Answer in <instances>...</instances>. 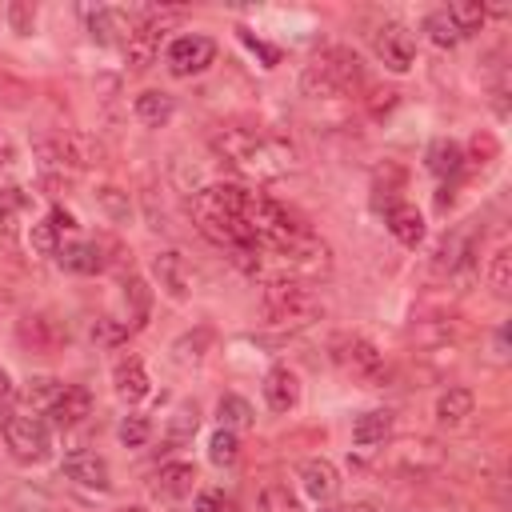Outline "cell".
<instances>
[{
	"instance_id": "cell-24",
	"label": "cell",
	"mask_w": 512,
	"mask_h": 512,
	"mask_svg": "<svg viewBox=\"0 0 512 512\" xmlns=\"http://www.w3.org/2000/svg\"><path fill=\"white\" fill-rule=\"evenodd\" d=\"M216 416H220V428H228V432H244V428H252L256 424V412H252V404L244 400V396H220V404H216Z\"/></svg>"
},
{
	"instance_id": "cell-35",
	"label": "cell",
	"mask_w": 512,
	"mask_h": 512,
	"mask_svg": "<svg viewBox=\"0 0 512 512\" xmlns=\"http://www.w3.org/2000/svg\"><path fill=\"white\" fill-rule=\"evenodd\" d=\"M196 512H232V500L224 492H200L196 496Z\"/></svg>"
},
{
	"instance_id": "cell-29",
	"label": "cell",
	"mask_w": 512,
	"mask_h": 512,
	"mask_svg": "<svg viewBox=\"0 0 512 512\" xmlns=\"http://www.w3.org/2000/svg\"><path fill=\"white\" fill-rule=\"evenodd\" d=\"M488 288L496 292V296H508V288H512V252L500 244L496 252H492V260H488Z\"/></svg>"
},
{
	"instance_id": "cell-4",
	"label": "cell",
	"mask_w": 512,
	"mask_h": 512,
	"mask_svg": "<svg viewBox=\"0 0 512 512\" xmlns=\"http://www.w3.org/2000/svg\"><path fill=\"white\" fill-rule=\"evenodd\" d=\"M4 444L20 464H40L52 452V440L40 416H4Z\"/></svg>"
},
{
	"instance_id": "cell-7",
	"label": "cell",
	"mask_w": 512,
	"mask_h": 512,
	"mask_svg": "<svg viewBox=\"0 0 512 512\" xmlns=\"http://www.w3.org/2000/svg\"><path fill=\"white\" fill-rule=\"evenodd\" d=\"M332 360L356 380H380L384 376V356L360 336H336L332 340Z\"/></svg>"
},
{
	"instance_id": "cell-13",
	"label": "cell",
	"mask_w": 512,
	"mask_h": 512,
	"mask_svg": "<svg viewBox=\"0 0 512 512\" xmlns=\"http://www.w3.org/2000/svg\"><path fill=\"white\" fill-rule=\"evenodd\" d=\"M112 388H116V396H120V400H128V404H140V400L152 392L148 372H144V364H140L136 356L116 360V368H112Z\"/></svg>"
},
{
	"instance_id": "cell-10",
	"label": "cell",
	"mask_w": 512,
	"mask_h": 512,
	"mask_svg": "<svg viewBox=\"0 0 512 512\" xmlns=\"http://www.w3.org/2000/svg\"><path fill=\"white\" fill-rule=\"evenodd\" d=\"M152 276H156V284L172 296V300H184L188 292H192V268H188V260L180 256V252H156L152 256Z\"/></svg>"
},
{
	"instance_id": "cell-12",
	"label": "cell",
	"mask_w": 512,
	"mask_h": 512,
	"mask_svg": "<svg viewBox=\"0 0 512 512\" xmlns=\"http://www.w3.org/2000/svg\"><path fill=\"white\" fill-rule=\"evenodd\" d=\"M300 484H304V492H308L312 500L328 504V500L340 492V472H336L332 460L316 456V460H304V464H300Z\"/></svg>"
},
{
	"instance_id": "cell-2",
	"label": "cell",
	"mask_w": 512,
	"mask_h": 512,
	"mask_svg": "<svg viewBox=\"0 0 512 512\" xmlns=\"http://www.w3.org/2000/svg\"><path fill=\"white\" fill-rule=\"evenodd\" d=\"M356 80H360V60H356V52H348V48H328L324 56H316V60L304 68L300 92L312 96V100H320V96H340V92L352 88Z\"/></svg>"
},
{
	"instance_id": "cell-26",
	"label": "cell",
	"mask_w": 512,
	"mask_h": 512,
	"mask_svg": "<svg viewBox=\"0 0 512 512\" xmlns=\"http://www.w3.org/2000/svg\"><path fill=\"white\" fill-rule=\"evenodd\" d=\"M424 32H428V40H432V44H440V48H456V44L464 40V32L452 24L448 8H436V12H428V16H424Z\"/></svg>"
},
{
	"instance_id": "cell-27",
	"label": "cell",
	"mask_w": 512,
	"mask_h": 512,
	"mask_svg": "<svg viewBox=\"0 0 512 512\" xmlns=\"http://www.w3.org/2000/svg\"><path fill=\"white\" fill-rule=\"evenodd\" d=\"M64 392V380H52V376H36V380H28V388H24V400L32 404V412H48L52 404H56V396Z\"/></svg>"
},
{
	"instance_id": "cell-28",
	"label": "cell",
	"mask_w": 512,
	"mask_h": 512,
	"mask_svg": "<svg viewBox=\"0 0 512 512\" xmlns=\"http://www.w3.org/2000/svg\"><path fill=\"white\" fill-rule=\"evenodd\" d=\"M448 16H452V24H456L464 36H472V32H480V24L488 20V8H484L480 0H460V4H448Z\"/></svg>"
},
{
	"instance_id": "cell-34",
	"label": "cell",
	"mask_w": 512,
	"mask_h": 512,
	"mask_svg": "<svg viewBox=\"0 0 512 512\" xmlns=\"http://www.w3.org/2000/svg\"><path fill=\"white\" fill-rule=\"evenodd\" d=\"M8 512H56V504L40 488H20V492H12Z\"/></svg>"
},
{
	"instance_id": "cell-25",
	"label": "cell",
	"mask_w": 512,
	"mask_h": 512,
	"mask_svg": "<svg viewBox=\"0 0 512 512\" xmlns=\"http://www.w3.org/2000/svg\"><path fill=\"white\" fill-rule=\"evenodd\" d=\"M196 428H200L196 404H180V408L168 416V432H164V444H168V448H180V444H188V440L196 436Z\"/></svg>"
},
{
	"instance_id": "cell-15",
	"label": "cell",
	"mask_w": 512,
	"mask_h": 512,
	"mask_svg": "<svg viewBox=\"0 0 512 512\" xmlns=\"http://www.w3.org/2000/svg\"><path fill=\"white\" fill-rule=\"evenodd\" d=\"M192 488H196V468H192V464H184V460L160 464V472H156V492H160V496L184 500V496H192Z\"/></svg>"
},
{
	"instance_id": "cell-1",
	"label": "cell",
	"mask_w": 512,
	"mask_h": 512,
	"mask_svg": "<svg viewBox=\"0 0 512 512\" xmlns=\"http://www.w3.org/2000/svg\"><path fill=\"white\" fill-rule=\"evenodd\" d=\"M212 148H216L232 168H240V172H248V176H260V180L280 176V172L288 168L284 152H280L272 140H264L260 132H248V128H216V132H212Z\"/></svg>"
},
{
	"instance_id": "cell-33",
	"label": "cell",
	"mask_w": 512,
	"mask_h": 512,
	"mask_svg": "<svg viewBox=\"0 0 512 512\" xmlns=\"http://www.w3.org/2000/svg\"><path fill=\"white\" fill-rule=\"evenodd\" d=\"M116 436H120V444L124 448H140V444H148V436H152V424H148V416H124L120 424H116Z\"/></svg>"
},
{
	"instance_id": "cell-9",
	"label": "cell",
	"mask_w": 512,
	"mask_h": 512,
	"mask_svg": "<svg viewBox=\"0 0 512 512\" xmlns=\"http://www.w3.org/2000/svg\"><path fill=\"white\" fill-rule=\"evenodd\" d=\"M60 468H64L68 480H76V484H84V488H96V492H104V488L112 484L108 460H104L100 452H92V448H68Z\"/></svg>"
},
{
	"instance_id": "cell-5",
	"label": "cell",
	"mask_w": 512,
	"mask_h": 512,
	"mask_svg": "<svg viewBox=\"0 0 512 512\" xmlns=\"http://www.w3.org/2000/svg\"><path fill=\"white\" fill-rule=\"evenodd\" d=\"M372 52H376V60H380L384 68L408 72L412 60H416V40H412V32H408L404 24L384 20V24H376V32H372Z\"/></svg>"
},
{
	"instance_id": "cell-23",
	"label": "cell",
	"mask_w": 512,
	"mask_h": 512,
	"mask_svg": "<svg viewBox=\"0 0 512 512\" xmlns=\"http://www.w3.org/2000/svg\"><path fill=\"white\" fill-rule=\"evenodd\" d=\"M136 116H140V124H148V128H160V124H168L172 120V112H176V100L168 96V92H156V88H148V92H140L136 96Z\"/></svg>"
},
{
	"instance_id": "cell-21",
	"label": "cell",
	"mask_w": 512,
	"mask_h": 512,
	"mask_svg": "<svg viewBox=\"0 0 512 512\" xmlns=\"http://www.w3.org/2000/svg\"><path fill=\"white\" fill-rule=\"evenodd\" d=\"M88 32H92V40H100V44H116V40H128L132 24H128V16L116 12V8H96V12H88Z\"/></svg>"
},
{
	"instance_id": "cell-39",
	"label": "cell",
	"mask_w": 512,
	"mask_h": 512,
	"mask_svg": "<svg viewBox=\"0 0 512 512\" xmlns=\"http://www.w3.org/2000/svg\"><path fill=\"white\" fill-rule=\"evenodd\" d=\"M116 512H144V508H116Z\"/></svg>"
},
{
	"instance_id": "cell-8",
	"label": "cell",
	"mask_w": 512,
	"mask_h": 512,
	"mask_svg": "<svg viewBox=\"0 0 512 512\" xmlns=\"http://www.w3.org/2000/svg\"><path fill=\"white\" fill-rule=\"evenodd\" d=\"M164 60H168L172 76H196V72H204L216 60V44L208 36H200V32H188V36H176L168 44Z\"/></svg>"
},
{
	"instance_id": "cell-14",
	"label": "cell",
	"mask_w": 512,
	"mask_h": 512,
	"mask_svg": "<svg viewBox=\"0 0 512 512\" xmlns=\"http://www.w3.org/2000/svg\"><path fill=\"white\" fill-rule=\"evenodd\" d=\"M72 228H76L72 216H68L64 208H52L44 220L32 224V248H36L40 256H56V252H60V236L72 232Z\"/></svg>"
},
{
	"instance_id": "cell-17",
	"label": "cell",
	"mask_w": 512,
	"mask_h": 512,
	"mask_svg": "<svg viewBox=\"0 0 512 512\" xmlns=\"http://www.w3.org/2000/svg\"><path fill=\"white\" fill-rule=\"evenodd\" d=\"M424 160H428V172L436 180H456L464 172V152L452 140H432L428 152H424Z\"/></svg>"
},
{
	"instance_id": "cell-11",
	"label": "cell",
	"mask_w": 512,
	"mask_h": 512,
	"mask_svg": "<svg viewBox=\"0 0 512 512\" xmlns=\"http://www.w3.org/2000/svg\"><path fill=\"white\" fill-rule=\"evenodd\" d=\"M260 392H264V404H268L272 412H292V408L300 404V380H296V372L284 368V364H276V368L264 372Z\"/></svg>"
},
{
	"instance_id": "cell-31",
	"label": "cell",
	"mask_w": 512,
	"mask_h": 512,
	"mask_svg": "<svg viewBox=\"0 0 512 512\" xmlns=\"http://www.w3.org/2000/svg\"><path fill=\"white\" fill-rule=\"evenodd\" d=\"M256 512H304L300 500L284 488V484H268L260 496H256Z\"/></svg>"
},
{
	"instance_id": "cell-30",
	"label": "cell",
	"mask_w": 512,
	"mask_h": 512,
	"mask_svg": "<svg viewBox=\"0 0 512 512\" xmlns=\"http://www.w3.org/2000/svg\"><path fill=\"white\" fill-rule=\"evenodd\" d=\"M208 460H212V464H220V468L236 464V460H240V440H236V432L216 428V432H212V440H208Z\"/></svg>"
},
{
	"instance_id": "cell-6",
	"label": "cell",
	"mask_w": 512,
	"mask_h": 512,
	"mask_svg": "<svg viewBox=\"0 0 512 512\" xmlns=\"http://www.w3.org/2000/svg\"><path fill=\"white\" fill-rule=\"evenodd\" d=\"M172 12H152L144 24H136L124 40V56H128V68L132 72H148L160 56V40H164V24H168Z\"/></svg>"
},
{
	"instance_id": "cell-37",
	"label": "cell",
	"mask_w": 512,
	"mask_h": 512,
	"mask_svg": "<svg viewBox=\"0 0 512 512\" xmlns=\"http://www.w3.org/2000/svg\"><path fill=\"white\" fill-rule=\"evenodd\" d=\"M12 396H16V388H12V376L0 368V404H8Z\"/></svg>"
},
{
	"instance_id": "cell-19",
	"label": "cell",
	"mask_w": 512,
	"mask_h": 512,
	"mask_svg": "<svg viewBox=\"0 0 512 512\" xmlns=\"http://www.w3.org/2000/svg\"><path fill=\"white\" fill-rule=\"evenodd\" d=\"M388 232L404 244V248H416L424 240V216L412 208V204H392L388 208Z\"/></svg>"
},
{
	"instance_id": "cell-36",
	"label": "cell",
	"mask_w": 512,
	"mask_h": 512,
	"mask_svg": "<svg viewBox=\"0 0 512 512\" xmlns=\"http://www.w3.org/2000/svg\"><path fill=\"white\" fill-rule=\"evenodd\" d=\"M16 208H20L16 188H0V224H8V220L16 216Z\"/></svg>"
},
{
	"instance_id": "cell-38",
	"label": "cell",
	"mask_w": 512,
	"mask_h": 512,
	"mask_svg": "<svg viewBox=\"0 0 512 512\" xmlns=\"http://www.w3.org/2000/svg\"><path fill=\"white\" fill-rule=\"evenodd\" d=\"M324 512H376L372 504H336V508H324Z\"/></svg>"
},
{
	"instance_id": "cell-20",
	"label": "cell",
	"mask_w": 512,
	"mask_h": 512,
	"mask_svg": "<svg viewBox=\"0 0 512 512\" xmlns=\"http://www.w3.org/2000/svg\"><path fill=\"white\" fill-rule=\"evenodd\" d=\"M432 416H436V424H444V428H460V424L472 416V392H468V388H448V392H440Z\"/></svg>"
},
{
	"instance_id": "cell-3",
	"label": "cell",
	"mask_w": 512,
	"mask_h": 512,
	"mask_svg": "<svg viewBox=\"0 0 512 512\" xmlns=\"http://www.w3.org/2000/svg\"><path fill=\"white\" fill-rule=\"evenodd\" d=\"M264 312H268V324L272 328H308L312 320H320V300L300 288V284H284V280H272L264 288Z\"/></svg>"
},
{
	"instance_id": "cell-18",
	"label": "cell",
	"mask_w": 512,
	"mask_h": 512,
	"mask_svg": "<svg viewBox=\"0 0 512 512\" xmlns=\"http://www.w3.org/2000/svg\"><path fill=\"white\" fill-rule=\"evenodd\" d=\"M56 260L68 268V272H76V276H92V272H100V248L92 244V240H60V252H56Z\"/></svg>"
},
{
	"instance_id": "cell-16",
	"label": "cell",
	"mask_w": 512,
	"mask_h": 512,
	"mask_svg": "<svg viewBox=\"0 0 512 512\" xmlns=\"http://www.w3.org/2000/svg\"><path fill=\"white\" fill-rule=\"evenodd\" d=\"M88 408H92L88 392L76 388V384H64V392L56 396V404H52L44 416H52V424H60V428H72V424H80V420L88 416Z\"/></svg>"
},
{
	"instance_id": "cell-32",
	"label": "cell",
	"mask_w": 512,
	"mask_h": 512,
	"mask_svg": "<svg viewBox=\"0 0 512 512\" xmlns=\"http://www.w3.org/2000/svg\"><path fill=\"white\" fill-rule=\"evenodd\" d=\"M96 204L116 220V224H124L128 216H132V204H128V192H120V188H112V184H104V188H96Z\"/></svg>"
},
{
	"instance_id": "cell-22",
	"label": "cell",
	"mask_w": 512,
	"mask_h": 512,
	"mask_svg": "<svg viewBox=\"0 0 512 512\" xmlns=\"http://www.w3.org/2000/svg\"><path fill=\"white\" fill-rule=\"evenodd\" d=\"M388 432H392V412H384V408H372V412L352 420V444H360V448L384 444Z\"/></svg>"
}]
</instances>
